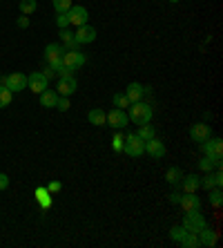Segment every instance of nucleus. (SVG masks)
<instances>
[{"mask_svg": "<svg viewBox=\"0 0 223 248\" xmlns=\"http://www.w3.org/2000/svg\"><path fill=\"white\" fill-rule=\"evenodd\" d=\"M127 119L136 125H143V123H149L152 119V105L143 103V101H136V103H130V112H127Z\"/></svg>", "mask_w": 223, "mask_h": 248, "instance_id": "obj_1", "label": "nucleus"}, {"mask_svg": "<svg viewBox=\"0 0 223 248\" xmlns=\"http://www.w3.org/2000/svg\"><path fill=\"white\" fill-rule=\"evenodd\" d=\"M183 226L188 228V232L199 235V232L208 226V221H206V217H203L199 210H188V213H185V217H183Z\"/></svg>", "mask_w": 223, "mask_h": 248, "instance_id": "obj_2", "label": "nucleus"}, {"mask_svg": "<svg viewBox=\"0 0 223 248\" xmlns=\"http://www.w3.org/2000/svg\"><path fill=\"white\" fill-rule=\"evenodd\" d=\"M123 152L136 159V156L145 155V141L138 134H127L125 141H123Z\"/></svg>", "mask_w": 223, "mask_h": 248, "instance_id": "obj_3", "label": "nucleus"}, {"mask_svg": "<svg viewBox=\"0 0 223 248\" xmlns=\"http://www.w3.org/2000/svg\"><path fill=\"white\" fill-rule=\"evenodd\" d=\"M0 85H5L7 90H12V92H23L25 87H27V76L23 72H14L9 76H2L0 78Z\"/></svg>", "mask_w": 223, "mask_h": 248, "instance_id": "obj_4", "label": "nucleus"}, {"mask_svg": "<svg viewBox=\"0 0 223 248\" xmlns=\"http://www.w3.org/2000/svg\"><path fill=\"white\" fill-rule=\"evenodd\" d=\"M63 65L65 67H69L72 72H76V69H80L83 65H85V54L78 52V49H65Z\"/></svg>", "mask_w": 223, "mask_h": 248, "instance_id": "obj_5", "label": "nucleus"}, {"mask_svg": "<svg viewBox=\"0 0 223 248\" xmlns=\"http://www.w3.org/2000/svg\"><path fill=\"white\" fill-rule=\"evenodd\" d=\"M201 148H203V155L210 156V159H214V161H221V155H223V141L221 139H208V141H203L201 143Z\"/></svg>", "mask_w": 223, "mask_h": 248, "instance_id": "obj_6", "label": "nucleus"}, {"mask_svg": "<svg viewBox=\"0 0 223 248\" xmlns=\"http://www.w3.org/2000/svg\"><path fill=\"white\" fill-rule=\"evenodd\" d=\"M63 54H65V47L58 45V43H49L45 47V61L49 63V67H56V65L63 63Z\"/></svg>", "mask_w": 223, "mask_h": 248, "instance_id": "obj_7", "label": "nucleus"}, {"mask_svg": "<svg viewBox=\"0 0 223 248\" xmlns=\"http://www.w3.org/2000/svg\"><path fill=\"white\" fill-rule=\"evenodd\" d=\"M47 85H49V81H47V76L43 72H31V76H27V87L34 94L45 92Z\"/></svg>", "mask_w": 223, "mask_h": 248, "instance_id": "obj_8", "label": "nucleus"}, {"mask_svg": "<svg viewBox=\"0 0 223 248\" xmlns=\"http://www.w3.org/2000/svg\"><path fill=\"white\" fill-rule=\"evenodd\" d=\"M67 18H69V25H76V27H80V25H87V18H89V14H87V9L83 5H72V9L67 12Z\"/></svg>", "mask_w": 223, "mask_h": 248, "instance_id": "obj_9", "label": "nucleus"}, {"mask_svg": "<svg viewBox=\"0 0 223 248\" xmlns=\"http://www.w3.org/2000/svg\"><path fill=\"white\" fill-rule=\"evenodd\" d=\"M127 114L125 110H119V108H114V110H109L107 112V125L109 127H114V130H123V127L127 125Z\"/></svg>", "mask_w": 223, "mask_h": 248, "instance_id": "obj_10", "label": "nucleus"}, {"mask_svg": "<svg viewBox=\"0 0 223 248\" xmlns=\"http://www.w3.org/2000/svg\"><path fill=\"white\" fill-rule=\"evenodd\" d=\"M76 90H78V83H76V78L72 74L58 78V94H60V96H72Z\"/></svg>", "mask_w": 223, "mask_h": 248, "instance_id": "obj_11", "label": "nucleus"}, {"mask_svg": "<svg viewBox=\"0 0 223 248\" xmlns=\"http://www.w3.org/2000/svg\"><path fill=\"white\" fill-rule=\"evenodd\" d=\"M74 38L78 45H89V43L96 41V29L89 27V25H80L78 31L74 34Z\"/></svg>", "mask_w": 223, "mask_h": 248, "instance_id": "obj_12", "label": "nucleus"}, {"mask_svg": "<svg viewBox=\"0 0 223 248\" xmlns=\"http://www.w3.org/2000/svg\"><path fill=\"white\" fill-rule=\"evenodd\" d=\"M190 137L194 139L196 143H203V141H208L212 137V130L208 123H194V125L190 127Z\"/></svg>", "mask_w": 223, "mask_h": 248, "instance_id": "obj_13", "label": "nucleus"}, {"mask_svg": "<svg viewBox=\"0 0 223 248\" xmlns=\"http://www.w3.org/2000/svg\"><path fill=\"white\" fill-rule=\"evenodd\" d=\"M145 152H148L152 159H161V156H165V145H163V141H159V139H149V141H145Z\"/></svg>", "mask_w": 223, "mask_h": 248, "instance_id": "obj_14", "label": "nucleus"}, {"mask_svg": "<svg viewBox=\"0 0 223 248\" xmlns=\"http://www.w3.org/2000/svg\"><path fill=\"white\" fill-rule=\"evenodd\" d=\"M223 184V174L221 170L217 168V172H208L203 179H201V188H206V190H212V188H221Z\"/></svg>", "mask_w": 223, "mask_h": 248, "instance_id": "obj_15", "label": "nucleus"}, {"mask_svg": "<svg viewBox=\"0 0 223 248\" xmlns=\"http://www.w3.org/2000/svg\"><path fill=\"white\" fill-rule=\"evenodd\" d=\"M178 206L183 208L185 213H188V210H199V208H201V199L194 195V192H185V195H181Z\"/></svg>", "mask_w": 223, "mask_h": 248, "instance_id": "obj_16", "label": "nucleus"}, {"mask_svg": "<svg viewBox=\"0 0 223 248\" xmlns=\"http://www.w3.org/2000/svg\"><path fill=\"white\" fill-rule=\"evenodd\" d=\"M145 94V87L141 85V83H130L125 90V96L130 98V103H136V101H141Z\"/></svg>", "mask_w": 223, "mask_h": 248, "instance_id": "obj_17", "label": "nucleus"}, {"mask_svg": "<svg viewBox=\"0 0 223 248\" xmlns=\"http://www.w3.org/2000/svg\"><path fill=\"white\" fill-rule=\"evenodd\" d=\"M196 237H199V246L212 248L214 244H217V232L212 231V228H208V226H206V228H203V231H201Z\"/></svg>", "mask_w": 223, "mask_h": 248, "instance_id": "obj_18", "label": "nucleus"}, {"mask_svg": "<svg viewBox=\"0 0 223 248\" xmlns=\"http://www.w3.org/2000/svg\"><path fill=\"white\" fill-rule=\"evenodd\" d=\"M87 121L92 123V125H107V114H105L103 110L94 108V110H89V114H87Z\"/></svg>", "mask_w": 223, "mask_h": 248, "instance_id": "obj_19", "label": "nucleus"}, {"mask_svg": "<svg viewBox=\"0 0 223 248\" xmlns=\"http://www.w3.org/2000/svg\"><path fill=\"white\" fill-rule=\"evenodd\" d=\"M183 190L185 192H196L201 188V177H196V174H188V177H183Z\"/></svg>", "mask_w": 223, "mask_h": 248, "instance_id": "obj_20", "label": "nucleus"}, {"mask_svg": "<svg viewBox=\"0 0 223 248\" xmlns=\"http://www.w3.org/2000/svg\"><path fill=\"white\" fill-rule=\"evenodd\" d=\"M56 101H58V94L54 92V90L40 92V105H43V108H56Z\"/></svg>", "mask_w": 223, "mask_h": 248, "instance_id": "obj_21", "label": "nucleus"}, {"mask_svg": "<svg viewBox=\"0 0 223 248\" xmlns=\"http://www.w3.org/2000/svg\"><path fill=\"white\" fill-rule=\"evenodd\" d=\"M36 199L40 202V208H43V210L52 208V197H49V190H47V188H38V190H36Z\"/></svg>", "mask_w": 223, "mask_h": 248, "instance_id": "obj_22", "label": "nucleus"}, {"mask_svg": "<svg viewBox=\"0 0 223 248\" xmlns=\"http://www.w3.org/2000/svg\"><path fill=\"white\" fill-rule=\"evenodd\" d=\"M60 38H63V43L67 45L65 49H78V43H76V38H74V34H72V31L60 29Z\"/></svg>", "mask_w": 223, "mask_h": 248, "instance_id": "obj_23", "label": "nucleus"}, {"mask_svg": "<svg viewBox=\"0 0 223 248\" xmlns=\"http://www.w3.org/2000/svg\"><path fill=\"white\" fill-rule=\"evenodd\" d=\"M165 179H167V184L177 186V184H181V179H183V172H181L178 168H170L165 172Z\"/></svg>", "mask_w": 223, "mask_h": 248, "instance_id": "obj_24", "label": "nucleus"}, {"mask_svg": "<svg viewBox=\"0 0 223 248\" xmlns=\"http://www.w3.org/2000/svg\"><path fill=\"white\" fill-rule=\"evenodd\" d=\"M12 101H14V92H12V90H7L5 85H0V110H2V108H7Z\"/></svg>", "mask_w": 223, "mask_h": 248, "instance_id": "obj_25", "label": "nucleus"}, {"mask_svg": "<svg viewBox=\"0 0 223 248\" xmlns=\"http://www.w3.org/2000/svg\"><path fill=\"white\" fill-rule=\"evenodd\" d=\"M199 168L201 170H206V172H212L214 168H221V161H214V159H210V156H203L199 161Z\"/></svg>", "mask_w": 223, "mask_h": 248, "instance_id": "obj_26", "label": "nucleus"}, {"mask_svg": "<svg viewBox=\"0 0 223 248\" xmlns=\"http://www.w3.org/2000/svg\"><path fill=\"white\" fill-rule=\"evenodd\" d=\"M138 137H141V139H143V141H149V139H154L156 137V134H154V127H152V125H149V123H143V125H141V127H138Z\"/></svg>", "mask_w": 223, "mask_h": 248, "instance_id": "obj_27", "label": "nucleus"}, {"mask_svg": "<svg viewBox=\"0 0 223 248\" xmlns=\"http://www.w3.org/2000/svg\"><path fill=\"white\" fill-rule=\"evenodd\" d=\"M36 9H38V2H36V0H20V12H23L25 16L34 14Z\"/></svg>", "mask_w": 223, "mask_h": 248, "instance_id": "obj_28", "label": "nucleus"}, {"mask_svg": "<svg viewBox=\"0 0 223 248\" xmlns=\"http://www.w3.org/2000/svg\"><path fill=\"white\" fill-rule=\"evenodd\" d=\"M52 5L56 9V14H67L72 9V0H52Z\"/></svg>", "mask_w": 223, "mask_h": 248, "instance_id": "obj_29", "label": "nucleus"}, {"mask_svg": "<svg viewBox=\"0 0 223 248\" xmlns=\"http://www.w3.org/2000/svg\"><path fill=\"white\" fill-rule=\"evenodd\" d=\"M178 244H181L183 248H196V246H199V237H196L194 232H188V235H185Z\"/></svg>", "mask_w": 223, "mask_h": 248, "instance_id": "obj_30", "label": "nucleus"}, {"mask_svg": "<svg viewBox=\"0 0 223 248\" xmlns=\"http://www.w3.org/2000/svg\"><path fill=\"white\" fill-rule=\"evenodd\" d=\"M185 235H188V228H185L183 224H181V226H174V228L170 231V237L174 239V242H181Z\"/></svg>", "mask_w": 223, "mask_h": 248, "instance_id": "obj_31", "label": "nucleus"}, {"mask_svg": "<svg viewBox=\"0 0 223 248\" xmlns=\"http://www.w3.org/2000/svg\"><path fill=\"white\" fill-rule=\"evenodd\" d=\"M210 192V203L214 208H219L221 206V202H223V195H221V188H212V190H208Z\"/></svg>", "mask_w": 223, "mask_h": 248, "instance_id": "obj_32", "label": "nucleus"}, {"mask_svg": "<svg viewBox=\"0 0 223 248\" xmlns=\"http://www.w3.org/2000/svg\"><path fill=\"white\" fill-rule=\"evenodd\" d=\"M114 108H119V110L130 108V98L125 96V92H123V94H114Z\"/></svg>", "mask_w": 223, "mask_h": 248, "instance_id": "obj_33", "label": "nucleus"}, {"mask_svg": "<svg viewBox=\"0 0 223 248\" xmlns=\"http://www.w3.org/2000/svg\"><path fill=\"white\" fill-rule=\"evenodd\" d=\"M72 105H69V96H58V101H56V110H60V112H67Z\"/></svg>", "mask_w": 223, "mask_h": 248, "instance_id": "obj_34", "label": "nucleus"}, {"mask_svg": "<svg viewBox=\"0 0 223 248\" xmlns=\"http://www.w3.org/2000/svg\"><path fill=\"white\" fill-rule=\"evenodd\" d=\"M123 141H125V137L114 134V139H112V148H114V152H123Z\"/></svg>", "mask_w": 223, "mask_h": 248, "instance_id": "obj_35", "label": "nucleus"}, {"mask_svg": "<svg viewBox=\"0 0 223 248\" xmlns=\"http://www.w3.org/2000/svg\"><path fill=\"white\" fill-rule=\"evenodd\" d=\"M56 25H58L60 29H67V25H69L67 14H58V16H56Z\"/></svg>", "mask_w": 223, "mask_h": 248, "instance_id": "obj_36", "label": "nucleus"}, {"mask_svg": "<svg viewBox=\"0 0 223 248\" xmlns=\"http://www.w3.org/2000/svg\"><path fill=\"white\" fill-rule=\"evenodd\" d=\"M60 188H63V184H60V181H52V184L47 186L49 195H54V192H60Z\"/></svg>", "mask_w": 223, "mask_h": 248, "instance_id": "obj_37", "label": "nucleus"}, {"mask_svg": "<svg viewBox=\"0 0 223 248\" xmlns=\"http://www.w3.org/2000/svg\"><path fill=\"white\" fill-rule=\"evenodd\" d=\"M5 188H9V177L5 172H0V190H5Z\"/></svg>", "mask_w": 223, "mask_h": 248, "instance_id": "obj_38", "label": "nucleus"}, {"mask_svg": "<svg viewBox=\"0 0 223 248\" xmlns=\"http://www.w3.org/2000/svg\"><path fill=\"white\" fill-rule=\"evenodd\" d=\"M18 27H20V29H27L29 27V20H27V16H25V14L18 18Z\"/></svg>", "mask_w": 223, "mask_h": 248, "instance_id": "obj_39", "label": "nucleus"}, {"mask_svg": "<svg viewBox=\"0 0 223 248\" xmlns=\"http://www.w3.org/2000/svg\"><path fill=\"white\" fill-rule=\"evenodd\" d=\"M43 74H45V76H47V81H49V78H54V76H56V72H54V69L49 67V65H47V69L43 72Z\"/></svg>", "mask_w": 223, "mask_h": 248, "instance_id": "obj_40", "label": "nucleus"}, {"mask_svg": "<svg viewBox=\"0 0 223 248\" xmlns=\"http://www.w3.org/2000/svg\"><path fill=\"white\" fill-rule=\"evenodd\" d=\"M170 202L178 206V202H181V195H178V192H172V195H170Z\"/></svg>", "mask_w": 223, "mask_h": 248, "instance_id": "obj_41", "label": "nucleus"}, {"mask_svg": "<svg viewBox=\"0 0 223 248\" xmlns=\"http://www.w3.org/2000/svg\"><path fill=\"white\" fill-rule=\"evenodd\" d=\"M170 2H178V0H170Z\"/></svg>", "mask_w": 223, "mask_h": 248, "instance_id": "obj_42", "label": "nucleus"}]
</instances>
